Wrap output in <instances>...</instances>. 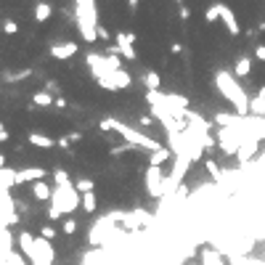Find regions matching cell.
<instances>
[{"label": "cell", "instance_id": "5", "mask_svg": "<svg viewBox=\"0 0 265 265\" xmlns=\"http://www.w3.org/2000/svg\"><path fill=\"white\" fill-rule=\"evenodd\" d=\"M98 85H101L104 90H125V88L133 85V77L125 72V69H114V72H109L104 80H98Z\"/></svg>", "mask_w": 265, "mask_h": 265}, {"label": "cell", "instance_id": "1", "mask_svg": "<svg viewBox=\"0 0 265 265\" xmlns=\"http://www.w3.org/2000/svg\"><path fill=\"white\" fill-rule=\"evenodd\" d=\"M215 85H217V90L223 93V98H228L233 104L236 114L249 117V104H252V98H249L247 93H244V88L236 83V77L220 69V72H215Z\"/></svg>", "mask_w": 265, "mask_h": 265}, {"label": "cell", "instance_id": "10", "mask_svg": "<svg viewBox=\"0 0 265 265\" xmlns=\"http://www.w3.org/2000/svg\"><path fill=\"white\" fill-rule=\"evenodd\" d=\"M0 199H3V228L16 226V223H19V215L13 212V199H11V194L3 191V194H0Z\"/></svg>", "mask_w": 265, "mask_h": 265}, {"label": "cell", "instance_id": "21", "mask_svg": "<svg viewBox=\"0 0 265 265\" xmlns=\"http://www.w3.org/2000/svg\"><path fill=\"white\" fill-rule=\"evenodd\" d=\"M32 104H35V106H53V93H48V90L35 93V96H32Z\"/></svg>", "mask_w": 265, "mask_h": 265}, {"label": "cell", "instance_id": "22", "mask_svg": "<svg viewBox=\"0 0 265 265\" xmlns=\"http://www.w3.org/2000/svg\"><path fill=\"white\" fill-rule=\"evenodd\" d=\"M201 265H223V257L215 252V249H205L201 252Z\"/></svg>", "mask_w": 265, "mask_h": 265}, {"label": "cell", "instance_id": "23", "mask_svg": "<svg viewBox=\"0 0 265 265\" xmlns=\"http://www.w3.org/2000/svg\"><path fill=\"white\" fill-rule=\"evenodd\" d=\"M144 85H146L149 90H159V85H162V80H159V74L149 69V72L144 74Z\"/></svg>", "mask_w": 265, "mask_h": 265}, {"label": "cell", "instance_id": "12", "mask_svg": "<svg viewBox=\"0 0 265 265\" xmlns=\"http://www.w3.org/2000/svg\"><path fill=\"white\" fill-rule=\"evenodd\" d=\"M45 175H48V170H43V167H27V170H19L16 186H22V183H37V180H43Z\"/></svg>", "mask_w": 265, "mask_h": 265}, {"label": "cell", "instance_id": "18", "mask_svg": "<svg viewBox=\"0 0 265 265\" xmlns=\"http://www.w3.org/2000/svg\"><path fill=\"white\" fill-rule=\"evenodd\" d=\"M51 13H53V6L45 3V0H37V6H35V22H48Z\"/></svg>", "mask_w": 265, "mask_h": 265}, {"label": "cell", "instance_id": "2", "mask_svg": "<svg viewBox=\"0 0 265 265\" xmlns=\"http://www.w3.org/2000/svg\"><path fill=\"white\" fill-rule=\"evenodd\" d=\"M98 128H101L104 133H109V130L119 133V135L125 138V144H130V146H135V149H146L149 154H154V151H159V149H162L157 141H154V138H149V135H144V133H138V130L128 128L125 122H119V119H112V117L101 119V122H98Z\"/></svg>", "mask_w": 265, "mask_h": 265}, {"label": "cell", "instance_id": "7", "mask_svg": "<svg viewBox=\"0 0 265 265\" xmlns=\"http://www.w3.org/2000/svg\"><path fill=\"white\" fill-rule=\"evenodd\" d=\"M257 146H260V141L255 138V133H247V135H244V141H241V149H239V154H236V157H239L241 162H249V159H252L255 154H257Z\"/></svg>", "mask_w": 265, "mask_h": 265}, {"label": "cell", "instance_id": "9", "mask_svg": "<svg viewBox=\"0 0 265 265\" xmlns=\"http://www.w3.org/2000/svg\"><path fill=\"white\" fill-rule=\"evenodd\" d=\"M220 22L226 24V29L236 37L239 32H241V27H239V19H236V13L231 11V6H226V3H220Z\"/></svg>", "mask_w": 265, "mask_h": 265}, {"label": "cell", "instance_id": "14", "mask_svg": "<svg viewBox=\"0 0 265 265\" xmlns=\"http://www.w3.org/2000/svg\"><path fill=\"white\" fill-rule=\"evenodd\" d=\"M16 175H19V170H13L8 165L0 167V183H3V191H11V186H16Z\"/></svg>", "mask_w": 265, "mask_h": 265}, {"label": "cell", "instance_id": "33", "mask_svg": "<svg viewBox=\"0 0 265 265\" xmlns=\"http://www.w3.org/2000/svg\"><path fill=\"white\" fill-rule=\"evenodd\" d=\"M74 231H77V220L67 217V220H64V233H74Z\"/></svg>", "mask_w": 265, "mask_h": 265}, {"label": "cell", "instance_id": "37", "mask_svg": "<svg viewBox=\"0 0 265 265\" xmlns=\"http://www.w3.org/2000/svg\"><path fill=\"white\" fill-rule=\"evenodd\" d=\"M0 141H3V144L8 141V128H0Z\"/></svg>", "mask_w": 265, "mask_h": 265}, {"label": "cell", "instance_id": "3", "mask_svg": "<svg viewBox=\"0 0 265 265\" xmlns=\"http://www.w3.org/2000/svg\"><path fill=\"white\" fill-rule=\"evenodd\" d=\"M80 205H83V199H80V194H77L74 183H72V186H56V189H53V196H51L48 217H51V220H58L64 212H74Z\"/></svg>", "mask_w": 265, "mask_h": 265}, {"label": "cell", "instance_id": "32", "mask_svg": "<svg viewBox=\"0 0 265 265\" xmlns=\"http://www.w3.org/2000/svg\"><path fill=\"white\" fill-rule=\"evenodd\" d=\"M40 236H43V239H48V241H53V239H56V228L43 226V228H40Z\"/></svg>", "mask_w": 265, "mask_h": 265}, {"label": "cell", "instance_id": "30", "mask_svg": "<svg viewBox=\"0 0 265 265\" xmlns=\"http://www.w3.org/2000/svg\"><path fill=\"white\" fill-rule=\"evenodd\" d=\"M53 178H56V183H58V186H72V183H69V175L64 173V170H56Z\"/></svg>", "mask_w": 265, "mask_h": 265}, {"label": "cell", "instance_id": "16", "mask_svg": "<svg viewBox=\"0 0 265 265\" xmlns=\"http://www.w3.org/2000/svg\"><path fill=\"white\" fill-rule=\"evenodd\" d=\"M29 144H32L35 149H53L56 141L48 135H43V133H29Z\"/></svg>", "mask_w": 265, "mask_h": 265}, {"label": "cell", "instance_id": "13", "mask_svg": "<svg viewBox=\"0 0 265 265\" xmlns=\"http://www.w3.org/2000/svg\"><path fill=\"white\" fill-rule=\"evenodd\" d=\"M19 249H22V255L27 260H32V255H35V239H32V233H27V231L19 233Z\"/></svg>", "mask_w": 265, "mask_h": 265}, {"label": "cell", "instance_id": "38", "mask_svg": "<svg viewBox=\"0 0 265 265\" xmlns=\"http://www.w3.org/2000/svg\"><path fill=\"white\" fill-rule=\"evenodd\" d=\"M170 51H173V53H180L183 45H180V43H173V45H170Z\"/></svg>", "mask_w": 265, "mask_h": 265}, {"label": "cell", "instance_id": "25", "mask_svg": "<svg viewBox=\"0 0 265 265\" xmlns=\"http://www.w3.org/2000/svg\"><path fill=\"white\" fill-rule=\"evenodd\" d=\"M217 19H220V3H212V6L205 11V22L212 24V22H217Z\"/></svg>", "mask_w": 265, "mask_h": 265}, {"label": "cell", "instance_id": "15", "mask_svg": "<svg viewBox=\"0 0 265 265\" xmlns=\"http://www.w3.org/2000/svg\"><path fill=\"white\" fill-rule=\"evenodd\" d=\"M32 196H35L37 201H45V199L53 196V189H51L45 180H37V183H32Z\"/></svg>", "mask_w": 265, "mask_h": 265}, {"label": "cell", "instance_id": "4", "mask_svg": "<svg viewBox=\"0 0 265 265\" xmlns=\"http://www.w3.org/2000/svg\"><path fill=\"white\" fill-rule=\"evenodd\" d=\"M165 186H167V178L162 173V167H151L149 165V170H146V191H149V196H154V199L165 196L167 194Z\"/></svg>", "mask_w": 265, "mask_h": 265}, {"label": "cell", "instance_id": "26", "mask_svg": "<svg viewBox=\"0 0 265 265\" xmlns=\"http://www.w3.org/2000/svg\"><path fill=\"white\" fill-rule=\"evenodd\" d=\"M3 262H6V265H27L19 252H6V255H3Z\"/></svg>", "mask_w": 265, "mask_h": 265}, {"label": "cell", "instance_id": "27", "mask_svg": "<svg viewBox=\"0 0 265 265\" xmlns=\"http://www.w3.org/2000/svg\"><path fill=\"white\" fill-rule=\"evenodd\" d=\"M74 189L80 191V194H88V191H93V189H96V183H93V180H88V178H83V180H77V183H74Z\"/></svg>", "mask_w": 265, "mask_h": 265}, {"label": "cell", "instance_id": "42", "mask_svg": "<svg viewBox=\"0 0 265 265\" xmlns=\"http://www.w3.org/2000/svg\"><path fill=\"white\" fill-rule=\"evenodd\" d=\"M175 3H183V0H175Z\"/></svg>", "mask_w": 265, "mask_h": 265}, {"label": "cell", "instance_id": "36", "mask_svg": "<svg viewBox=\"0 0 265 265\" xmlns=\"http://www.w3.org/2000/svg\"><path fill=\"white\" fill-rule=\"evenodd\" d=\"M180 19H183V22H186V19H191V11L186 8V6H180Z\"/></svg>", "mask_w": 265, "mask_h": 265}, {"label": "cell", "instance_id": "34", "mask_svg": "<svg viewBox=\"0 0 265 265\" xmlns=\"http://www.w3.org/2000/svg\"><path fill=\"white\" fill-rule=\"evenodd\" d=\"M45 90H48V93H58V83H56V80H48V83H45Z\"/></svg>", "mask_w": 265, "mask_h": 265}, {"label": "cell", "instance_id": "19", "mask_svg": "<svg viewBox=\"0 0 265 265\" xmlns=\"http://www.w3.org/2000/svg\"><path fill=\"white\" fill-rule=\"evenodd\" d=\"M249 114L252 117H265V96H255L249 104Z\"/></svg>", "mask_w": 265, "mask_h": 265}, {"label": "cell", "instance_id": "31", "mask_svg": "<svg viewBox=\"0 0 265 265\" xmlns=\"http://www.w3.org/2000/svg\"><path fill=\"white\" fill-rule=\"evenodd\" d=\"M3 32H6V35H16V32H19V27H16V22H11V19H6V22H3Z\"/></svg>", "mask_w": 265, "mask_h": 265}, {"label": "cell", "instance_id": "8", "mask_svg": "<svg viewBox=\"0 0 265 265\" xmlns=\"http://www.w3.org/2000/svg\"><path fill=\"white\" fill-rule=\"evenodd\" d=\"M77 51H80V45H77V43H53L51 45V56L58 58V61H67V58L77 56Z\"/></svg>", "mask_w": 265, "mask_h": 265}, {"label": "cell", "instance_id": "41", "mask_svg": "<svg viewBox=\"0 0 265 265\" xmlns=\"http://www.w3.org/2000/svg\"><path fill=\"white\" fill-rule=\"evenodd\" d=\"M98 37H104V40H109V32H106V29H104V27H98Z\"/></svg>", "mask_w": 265, "mask_h": 265}, {"label": "cell", "instance_id": "17", "mask_svg": "<svg viewBox=\"0 0 265 265\" xmlns=\"http://www.w3.org/2000/svg\"><path fill=\"white\" fill-rule=\"evenodd\" d=\"M170 157H173V149H165V146H162L159 151L149 154V165H151V167H162V165H165Z\"/></svg>", "mask_w": 265, "mask_h": 265}, {"label": "cell", "instance_id": "11", "mask_svg": "<svg viewBox=\"0 0 265 265\" xmlns=\"http://www.w3.org/2000/svg\"><path fill=\"white\" fill-rule=\"evenodd\" d=\"M133 40H135V37H133L130 32H117L114 43H117V48H119V56H125V58H135Z\"/></svg>", "mask_w": 265, "mask_h": 265}, {"label": "cell", "instance_id": "28", "mask_svg": "<svg viewBox=\"0 0 265 265\" xmlns=\"http://www.w3.org/2000/svg\"><path fill=\"white\" fill-rule=\"evenodd\" d=\"M255 138H257V141H265V117H257V125H255Z\"/></svg>", "mask_w": 265, "mask_h": 265}, {"label": "cell", "instance_id": "20", "mask_svg": "<svg viewBox=\"0 0 265 265\" xmlns=\"http://www.w3.org/2000/svg\"><path fill=\"white\" fill-rule=\"evenodd\" d=\"M249 72H252V61H249L247 56L236 61V67H233V77H247Z\"/></svg>", "mask_w": 265, "mask_h": 265}, {"label": "cell", "instance_id": "24", "mask_svg": "<svg viewBox=\"0 0 265 265\" xmlns=\"http://www.w3.org/2000/svg\"><path fill=\"white\" fill-rule=\"evenodd\" d=\"M96 191H88V194H83V210L85 212H96Z\"/></svg>", "mask_w": 265, "mask_h": 265}, {"label": "cell", "instance_id": "6", "mask_svg": "<svg viewBox=\"0 0 265 265\" xmlns=\"http://www.w3.org/2000/svg\"><path fill=\"white\" fill-rule=\"evenodd\" d=\"M74 16L77 19H88L90 24L98 27V6H96V0H74Z\"/></svg>", "mask_w": 265, "mask_h": 265}, {"label": "cell", "instance_id": "35", "mask_svg": "<svg viewBox=\"0 0 265 265\" xmlns=\"http://www.w3.org/2000/svg\"><path fill=\"white\" fill-rule=\"evenodd\" d=\"M255 58H257V61H265V45H257V48H255Z\"/></svg>", "mask_w": 265, "mask_h": 265}, {"label": "cell", "instance_id": "29", "mask_svg": "<svg viewBox=\"0 0 265 265\" xmlns=\"http://www.w3.org/2000/svg\"><path fill=\"white\" fill-rule=\"evenodd\" d=\"M205 167H207V173H210L215 180H220V170H217V165H215L212 159H207V162H205Z\"/></svg>", "mask_w": 265, "mask_h": 265}, {"label": "cell", "instance_id": "40", "mask_svg": "<svg viewBox=\"0 0 265 265\" xmlns=\"http://www.w3.org/2000/svg\"><path fill=\"white\" fill-rule=\"evenodd\" d=\"M58 146H61V149H67V151H69V138H61V141H58Z\"/></svg>", "mask_w": 265, "mask_h": 265}, {"label": "cell", "instance_id": "39", "mask_svg": "<svg viewBox=\"0 0 265 265\" xmlns=\"http://www.w3.org/2000/svg\"><path fill=\"white\" fill-rule=\"evenodd\" d=\"M138 3H141V0H128V8H130V11H138Z\"/></svg>", "mask_w": 265, "mask_h": 265}]
</instances>
